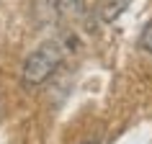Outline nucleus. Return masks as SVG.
Returning <instances> with one entry per match:
<instances>
[{
	"mask_svg": "<svg viewBox=\"0 0 152 144\" xmlns=\"http://www.w3.org/2000/svg\"><path fill=\"white\" fill-rule=\"evenodd\" d=\"M132 3V0H98L96 3V13L101 21H113V18H119L124 10H126V5Z\"/></svg>",
	"mask_w": 152,
	"mask_h": 144,
	"instance_id": "7ed1b4c3",
	"label": "nucleus"
},
{
	"mask_svg": "<svg viewBox=\"0 0 152 144\" xmlns=\"http://www.w3.org/2000/svg\"><path fill=\"white\" fill-rule=\"evenodd\" d=\"M64 54H67V44L62 39L41 41L23 62V70H21L23 85L26 88H39L41 82H47L59 70V64L64 62Z\"/></svg>",
	"mask_w": 152,
	"mask_h": 144,
	"instance_id": "f257e3e1",
	"label": "nucleus"
},
{
	"mask_svg": "<svg viewBox=\"0 0 152 144\" xmlns=\"http://www.w3.org/2000/svg\"><path fill=\"white\" fill-rule=\"evenodd\" d=\"M88 144H96V142H88Z\"/></svg>",
	"mask_w": 152,
	"mask_h": 144,
	"instance_id": "39448f33",
	"label": "nucleus"
},
{
	"mask_svg": "<svg viewBox=\"0 0 152 144\" xmlns=\"http://www.w3.org/2000/svg\"><path fill=\"white\" fill-rule=\"evenodd\" d=\"M36 8L41 13H49L52 21H57V18H67L83 10V0H41Z\"/></svg>",
	"mask_w": 152,
	"mask_h": 144,
	"instance_id": "f03ea898",
	"label": "nucleus"
},
{
	"mask_svg": "<svg viewBox=\"0 0 152 144\" xmlns=\"http://www.w3.org/2000/svg\"><path fill=\"white\" fill-rule=\"evenodd\" d=\"M0 116H3V93H0Z\"/></svg>",
	"mask_w": 152,
	"mask_h": 144,
	"instance_id": "20e7f679",
	"label": "nucleus"
}]
</instances>
